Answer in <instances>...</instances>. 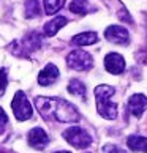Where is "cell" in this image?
<instances>
[{
    "label": "cell",
    "instance_id": "cell-1",
    "mask_svg": "<svg viewBox=\"0 0 147 153\" xmlns=\"http://www.w3.org/2000/svg\"><path fill=\"white\" fill-rule=\"evenodd\" d=\"M38 112L44 118H54L62 123H75L79 120V112L75 106L62 98H49V96H38L35 100Z\"/></svg>",
    "mask_w": 147,
    "mask_h": 153
},
{
    "label": "cell",
    "instance_id": "cell-2",
    "mask_svg": "<svg viewBox=\"0 0 147 153\" xmlns=\"http://www.w3.org/2000/svg\"><path fill=\"white\" fill-rule=\"evenodd\" d=\"M114 93H116V90L111 85H98L95 88L98 114L103 118H108V120H114L117 117V104L111 101Z\"/></svg>",
    "mask_w": 147,
    "mask_h": 153
},
{
    "label": "cell",
    "instance_id": "cell-3",
    "mask_svg": "<svg viewBox=\"0 0 147 153\" xmlns=\"http://www.w3.org/2000/svg\"><path fill=\"white\" fill-rule=\"evenodd\" d=\"M62 136H63V139L66 142L71 144L73 147H76V149H87V147L92 144L90 134L86 129H82L79 126H71L68 129H65Z\"/></svg>",
    "mask_w": 147,
    "mask_h": 153
},
{
    "label": "cell",
    "instance_id": "cell-4",
    "mask_svg": "<svg viewBox=\"0 0 147 153\" xmlns=\"http://www.w3.org/2000/svg\"><path fill=\"white\" fill-rule=\"evenodd\" d=\"M66 63L71 70L75 71H87L93 66V59L89 52L82 49H76V51H71L66 57Z\"/></svg>",
    "mask_w": 147,
    "mask_h": 153
},
{
    "label": "cell",
    "instance_id": "cell-5",
    "mask_svg": "<svg viewBox=\"0 0 147 153\" xmlns=\"http://www.w3.org/2000/svg\"><path fill=\"white\" fill-rule=\"evenodd\" d=\"M11 107H13L14 117L18 118V120H21V122L29 120V118L33 115L32 104L29 103V100H27V96H25V93L22 92V90H19V92L14 95Z\"/></svg>",
    "mask_w": 147,
    "mask_h": 153
},
{
    "label": "cell",
    "instance_id": "cell-6",
    "mask_svg": "<svg viewBox=\"0 0 147 153\" xmlns=\"http://www.w3.org/2000/svg\"><path fill=\"white\" fill-rule=\"evenodd\" d=\"M40 46H41V39H40V35H38V33H35V32L25 35L19 43H14L13 44V48H16L14 49V54H19V55H22V52L32 54L33 51H37Z\"/></svg>",
    "mask_w": 147,
    "mask_h": 153
},
{
    "label": "cell",
    "instance_id": "cell-7",
    "mask_svg": "<svg viewBox=\"0 0 147 153\" xmlns=\"http://www.w3.org/2000/svg\"><path fill=\"white\" fill-rule=\"evenodd\" d=\"M106 39H109L111 43L120 44V46H127L130 43V33L125 27H119V25H111L104 32Z\"/></svg>",
    "mask_w": 147,
    "mask_h": 153
},
{
    "label": "cell",
    "instance_id": "cell-8",
    "mask_svg": "<svg viewBox=\"0 0 147 153\" xmlns=\"http://www.w3.org/2000/svg\"><path fill=\"white\" fill-rule=\"evenodd\" d=\"M104 68L111 74H120V73L125 71V60L120 54L111 52L104 57Z\"/></svg>",
    "mask_w": 147,
    "mask_h": 153
},
{
    "label": "cell",
    "instance_id": "cell-9",
    "mask_svg": "<svg viewBox=\"0 0 147 153\" xmlns=\"http://www.w3.org/2000/svg\"><path fill=\"white\" fill-rule=\"evenodd\" d=\"M27 137H29L30 147H33L35 150H43L44 147L49 144V136L46 134V131H44L43 128H38V126L30 129V133Z\"/></svg>",
    "mask_w": 147,
    "mask_h": 153
},
{
    "label": "cell",
    "instance_id": "cell-10",
    "mask_svg": "<svg viewBox=\"0 0 147 153\" xmlns=\"http://www.w3.org/2000/svg\"><path fill=\"white\" fill-rule=\"evenodd\" d=\"M59 68L52 65V63H48L46 66L43 68V71L38 74V84L43 87H48L51 84H54L55 81L59 79Z\"/></svg>",
    "mask_w": 147,
    "mask_h": 153
},
{
    "label": "cell",
    "instance_id": "cell-11",
    "mask_svg": "<svg viewBox=\"0 0 147 153\" xmlns=\"http://www.w3.org/2000/svg\"><path fill=\"white\" fill-rule=\"evenodd\" d=\"M146 109H147V96L141 95V93H136L128 100V111H130L131 115L141 117Z\"/></svg>",
    "mask_w": 147,
    "mask_h": 153
},
{
    "label": "cell",
    "instance_id": "cell-12",
    "mask_svg": "<svg viewBox=\"0 0 147 153\" xmlns=\"http://www.w3.org/2000/svg\"><path fill=\"white\" fill-rule=\"evenodd\" d=\"M66 22H68V19L63 18V16H55L54 19H51L49 22H46V25H44V35L46 36H54L55 33L66 24Z\"/></svg>",
    "mask_w": 147,
    "mask_h": 153
},
{
    "label": "cell",
    "instance_id": "cell-13",
    "mask_svg": "<svg viewBox=\"0 0 147 153\" xmlns=\"http://www.w3.org/2000/svg\"><path fill=\"white\" fill-rule=\"evenodd\" d=\"M97 41H98V35L95 32H84L73 38V44H78V46H90V44H95Z\"/></svg>",
    "mask_w": 147,
    "mask_h": 153
},
{
    "label": "cell",
    "instance_id": "cell-14",
    "mask_svg": "<svg viewBox=\"0 0 147 153\" xmlns=\"http://www.w3.org/2000/svg\"><path fill=\"white\" fill-rule=\"evenodd\" d=\"M127 145L133 152H146L147 153V137H143V136H130L127 140Z\"/></svg>",
    "mask_w": 147,
    "mask_h": 153
},
{
    "label": "cell",
    "instance_id": "cell-15",
    "mask_svg": "<svg viewBox=\"0 0 147 153\" xmlns=\"http://www.w3.org/2000/svg\"><path fill=\"white\" fill-rule=\"evenodd\" d=\"M70 11L76 14H87L89 11H93V7H90L87 0H73L70 3Z\"/></svg>",
    "mask_w": 147,
    "mask_h": 153
},
{
    "label": "cell",
    "instance_id": "cell-16",
    "mask_svg": "<svg viewBox=\"0 0 147 153\" xmlns=\"http://www.w3.org/2000/svg\"><path fill=\"white\" fill-rule=\"evenodd\" d=\"M68 92L75 96H79V98L86 100V93H87V88L86 85L79 81V79H71L70 84H68Z\"/></svg>",
    "mask_w": 147,
    "mask_h": 153
},
{
    "label": "cell",
    "instance_id": "cell-17",
    "mask_svg": "<svg viewBox=\"0 0 147 153\" xmlns=\"http://www.w3.org/2000/svg\"><path fill=\"white\" fill-rule=\"evenodd\" d=\"M41 14V5L38 0H25V16L27 18H37Z\"/></svg>",
    "mask_w": 147,
    "mask_h": 153
},
{
    "label": "cell",
    "instance_id": "cell-18",
    "mask_svg": "<svg viewBox=\"0 0 147 153\" xmlns=\"http://www.w3.org/2000/svg\"><path fill=\"white\" fill-rule=\"evenodd\" d=\"M43 2H44V13L46 14H55L65 5V0H43Z\"/></svg>",
    "mask_w": 147,
    "mask_h": 153
},
{
    "label": "cell",
    "instance_id": "cell-19",
    "mask_svg": "<svg viewBox=\"0 0 147 153\" xmlns=\"http://www.w3.org/2000/svg\"><path fill=\"white\" fill-rule=\"evenodd\" d=\"M7 85H8V71L5 68H0V96L5 95Z\"/></svg>",
    "mask_w": 147,
    "mask_h": 153
},
{
    "label": "cell",
    "instance_id": "cell-20",
    "mask_svg": "<svg viewBox=\"0 0 147 153\" xmlns=\"http://www.w3.org/2000/svg\"><path fill=\"white\" fill-rule=\"evenodd\" d=\"M7 122H8V117L5 114V111L0 107V134L5 131V126H7Z\"/></svg>",
    "mask_w": 147,
    "mask_h": 153
},
{
    "label": "cell",
    "instance_id": "cell-21",
    "mask_svg": "<svg viewBox=\"0 0 147 153\" xmlns=\"http://www.w3.org/2000/svg\"><path fill=\"white\" fill-rule=\"evenodd\" d=\"M103 150H104V153H125L123 150H120L119 147H116V145H104L103 147Z\"/></svg>",
    "mask_w": 147,
    "mask_h": 153
},
{
    "label": "cell",
    "instance_id": "cell-22",
    "mask_svg": "<svg viewBox=\"0 0 147 153\" xmlns=\"http://www.w3.org/2000/svg\"><path fill=\"white\" fill-rule=\"evenodd\" d=\"M119 18H120L122 21H127V22H131V18H130V16H128V13H127V11H125V10H122V11H120V14H119Z\"/></svg>",
    "mask_w": 147,
    "mask_h": 153
},
{
    "label": "cell",
    "instance_id": "cell-23",
    "mask_svg": "<svg viewBox=\"0 0 147 153\" xmlns=\"http://www.w3.org/2000/svg\"><path fill=\"white\" fill-rule=\"evenodd\" d=\"M55 153H70V152H55Z\"/></svg>",
    "mask_w": 147,
    "mask_h": 153
}]
</instances>
